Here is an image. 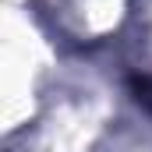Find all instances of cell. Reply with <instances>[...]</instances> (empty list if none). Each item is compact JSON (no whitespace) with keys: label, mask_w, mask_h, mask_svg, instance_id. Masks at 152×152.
I'll list each match as a JSON object with an SVG mask.
<instances>
[{"label":"cell","mask_w":152,"mask_h":152,"mask_svg":"<svg viewBox=\"0 0 152 152\" xmlns=\"http://www.w3.org/2000/svg\"><path fill=\"white\" fill-rule=\"evenodd\" d=\"M131 92H134V99H138L145 110H152V78H149V75L131 78Z\"/></svg>","instance_id":"obj_1"}]
</instances>
